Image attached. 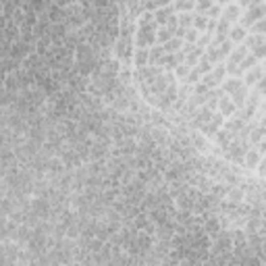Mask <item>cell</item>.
<instances>
[{
    "label": "cell",
    "instance_id": "ffe728a7",
    "mask_svg": "<svg viewBox=\"0 0 266 266\" xmlns=\"http://www.w3.org/2000/svg\"><path fill=\"white\" fill-rule=\"evenodd\" d=\"M204 56L208 61H210L212 65H216V63H221L223 59H221V52H218V46H214L212 42L206 46V52H204Z\"/></svg>",
    "mask_w": 266,
    "mask_h": 266
},
{
    "label": "cell",
    "instance_id": "7402d4cb",
    "mask_svg": "<svg viewBox=\"0 0 266 266\" xmlns=\"http://www.w3.org/2000/svg\"><path fill=\"white\" fill-rule=\"evenodd\" d=\"M248 169H256L260 165V152L258 150H248V154H246V163H244Z\"/></svg>",
    "mask_w": 266,
    "mask_h": 266
},
{
    "label": "cell",
    "instance_id": "e0dca14e",
    "mask_svg": "<svg viewBox=\"0 0 266 266\" xmlns=\"http://www.w3.org/2000/svg\"><path fill=\"white\" fill-rule=\"evenodd\" d=\"M152 137H154V142L160 146V148H167L171 144V137L167 135V131H163L160 127H152Z\"/></svg>",
    "mask_w": 266,
    "mask_h": 266
},
{
    "label": "cell",
    "instance_id": "603a6c76",
    "mask_svg": "<svg viewBox=\"0 0 266 266\" xmlns=\"http://www.w3.org/2000/svg\"><path fill=\"white\" fill-rule=\"evenodd\" d=\"M173 6H175L177 13H189V10L195 8V0H175Z\"/></svg>",
    "mask_w": 266,
    "mask_h": 266
},
{
    "label": "cell",
    "instance_id": "836d02e7",
    "mask_svg": "<svg viewBox=\"0 0 266 266\" xmlns=\"http://www.w3.org/2000/svg\"><path fill=\"white\" fill-rule=\"evenodd\" d=\"M212 4H214V0H195V10H198V13H206Z\"/></svg>",
    "mask_w": 266,
    "mask_h": 266
},
{
    "label": "cell",
    "instance_id": "8fae6325",
    "mask_svg": "<svg viewBox=\"0 0 266 266\" xmlns=\"http://www.w3.org/2000/svg\"><path fill=\"white\" fill-rule=\"evenodd\" d=\"M48 17L52 23H65L67 21V8L65 6H59V4H50L48 6Z\"/></svg>",
    "mask_w": 266,
    "mask_h": 266
},
{
    "label": "cell",
    "instance_id": "d4e9b609",
    "mask_svg": "<svg viewBox=\"0 0 266 266\" xmlns=\"http://www.w3.org/2000/svg\"><path fill=\"white\" fill-rule=\"evenodd\" d=\"M163 56H165L163 44H160V46H152V48H150V63H148V65H158Z\"/></svg>",
    "mask_w": 266,
    "mask_h": 266
},
{
    "label": "cell",
    "instance_id": "5b68a950",
    "mask_svg": "<svg viewBox=\"0 0 266 266\" xmlns=\"http://www.w3.org/2000/svg\"><path fill=\"white\" fill-rule=\"evenodd\" d=\"M223 125H225V117H223L221 112H214L212 121H210V123H204V125L200 127V133H204L206 137H214V135H216V131L221 129Z\"/></svg>",
    "mask_w": 266,
    "mask_h": 266
},
{
    "label": "cell",
    "instance_id": "d6986e66",
    "mask_svg": "<svg viewBox=\"0 0 266 266\" xmlns=\"http://www.w3.org/2000/svg\"><path fill=\"white\" fill-rule=\"evenodd\" d=\"M248 96H250V89H248V86H244L239 91H235L233 96H231V100L235 102V106L237 108H244L246 106V100H248Z\"/></svg>",
    "mask_w": 266,
    "mask_h": 266
},
{
    "label": "cell",
    "instance_id": "30bf717a",
    "mask_svg": "<svg viewBox=\"0 0 266 266\" xmlns=\"http://www.w3.org/2000/svg\"><path fill=\"white\" fill-rule=\"evenodd\" d=\"M246 123H248V121H246V119H241L239 114L235 112V114H233V117H231L229 121H225V125H223V127H225V129H229V131L233 133V135H237V133H239V131L246 127Z\"/></svg>",
    "mask_w": 266,
    "mask_h": 266
},
{
    "label": "cell",
    "instance_id": "f35d334b",
    "mask_svg": "<svg viewBox=\"0 0 266 266\" xmlns=\"http://www.w3.org/2000/svg\"><path fill=\"white\" fill-rule=\"evenodd\" d=\"M114 2H112V0H94V8H104V10H106V8H110Z\"/></svg>",
    "mask_w": 266,
    "mask_h": 266
},
{
    "label": "cell",
    "instance_id": "7c38bea8",
    "mask_svg": "<svg viewBox=\"0 0 266 266\" xmlns=\"http://www.w3.org/2000/svg\"><path fill=\"white\" fill-rule=\"evenodd\" d=\"M244 86H246L244 79H239V77H229L227 82H223V89H225V94H229V96H233L235 91H239Z\"/></svg>",
    "mask_w": 266,
    "mask_h": 266
},
{
    "label": "cell",
    "instance_id": "ee69618b",
    "mask_svg": "<svg viewBox=\"0 0 266 266\" xmlns=\"http://www.w3.org/2000/svg\"><path fill=\"white\" fill-rule=\"evenodd\" d=\"M258 152H262V154H266V137H264V140L258 144Z\"/></svg>",
    "mask_w": 266,
    "mask_h": 266
},
{
    "label": "cell",
    "instance_id": "1f68e13d",
    "mask_svg": "<svg viewBox=\"0 0 266 266\" xmlns=\"http://www.w3.org/2000/svg\"><path fill=\"white\" fill-rule=\"evenodd\" d=\"M198 40H200V31L195 29V27H189L187 31H185V38H183V42H189V44H198Z\"/></svg>",
    "mask_w": 266,
    "mask_h": 266
},
{
    "label": "cell",
    "instance_id": "3957f363",
    "mask_svg": "<svg viewBox=\"0 0 266 266\" xmlns=\"http://www.w3.org/2000/svg\"><path fill=\"white\" fill-rule=\"evenodd\" d=\"M225 75H227V65L216 63V67L212 69V71L206 73V75L202 77V82H204L208 88H210V89H214V88H218V86H223Z\"/></svg>",
    "mask_w": 266,
    "mask_h": 266
},
{
    "label": "cell",
    "instance_id": "4dcf8cb0",
    "mask_svg": "<svg viewBox=\"0 0 266 266\" xmlns=\"http://www.w3.org/2000/svg\"><path fill=\"white\" fill-rule=\"evenodd\" d=\"M189 71H191V67L189 65H185V63H181V65H177V69H175V77L177 79H187V75H189Z\"/></svg>",
    "mask_w": 266,
    "mask_h": 266
},
{
    "label": "cell",
    "instance_id": "cb8c5ba5",
    "mask_svg": "<svg viewBox=\"0 0 266 266\" xmlns=\"http://www.w3.org/2000/svg\"><path fill=\"white\" fill-rule=\"evenodd\" d=\"M266 42V36H260V33H252V36H248L246 40H244V44L248 46L250 50H254V48H258L260 44H264Z\"/></svg>",
    "mask_w": 266,
    "mask_h": 266
},
{
    "label": "cell",
    "instance_id": "bcb514c9",
    "mask_svg": "<svg viewBox=\"0 0 266 266\" xmlns=\"http://www.w3.org/2000/svg\"><path fill=\"white\" fill-rule=\"evenodd\" d=\"M218 2H221V4H229V2H231V0H218Z\"/></svg>",
    "mask_w": 266,
    "mask_h": 266
},
{
    "label": "cell",
    "instance_id": "7a4b0ae2",
    "mask_svg": "<svg viewBox=\"0 0 266 266\" xmlns=\"http://www.w3.org/2000/svg\"><path fill=\"white\" fill-rule=\"evenodd\" d=\"M231 233H233V231L221 229V233H218V235L212 239V248H210V252H212V254H218V256L233 252V235H231Z\"/></svg>",
    "mask_w": 266,
    "mask_h": 266
},
{
    "label": "cell",
    "instance_id": "60d3db41",
    "mask_svg": "<svg viewBox=\"0 0 266 266\" xmlns=\"http://www.w3.org/2000/svg\"><path fill=\"white\" fill-rule=\"evenodd\" d=\"M256 89L260 91L262 96H266V75H262V79H260V82L256 84Z\"/></svg>",
    "mask_w": 266,
    "mask_h": 266
},
{
    "label": "cell",
    "instance_id": "277c9868",
    "mask_svg": "<svg viewBox=\"0 0 266 266\" xmlns=\"http://www.w3.org/2000/svg\"><path fill=\"white\" fill-rule=\"evenodd\" d=\"M266 17V6H264V2L262 4H258V6H252V8H248L244 15H241V19H239V23H241V27H252L254 23H258L260 19H264Z\"/></svg>",
    "mask_w": 266,
    "mask_h": 266
},
{
    "label": "cell",
    "instance_id": "f6af8a7d",
    "mask_svg": "<svg viewBox=\"0 0 266 266\" xmlns=\"http://www.w3.org/2000/svg\"><path fill=\"white\" fill-rule=\"evenodd\" d=\"M262 112L266 114V100H262Z\"/></svg>",
    "mask_w": 266,
    "mask_h": 266
},
{
    "label": "cell",
    "instance_id": "9a60e30c",
    "mask_svg": "<svg viewBox=\"0 0 266 266\" xmlns=\"http://www.w3.org/2000/svg\"><path fill=\"white\" fill-rule=\"evenodd\" d=\"M248 38V31H246V27H241V25H235V27H231V31H229V40L233 42V44H241Z\"/></svg>",
    "mask_w": 266,
    "mask_h": 266
},
{
    "label": "cell",
    "instance_id": "c3c4849f",
    "mask_svg": "<svg viewBox=\"0 0 266 266\" xmlns=\"http://www.w3.org/2000/svg\"><path fill=\"white\" fill-rule=\"evenodd\" d=\"M264 6H266V0H264Z\"/></svg>",
    "mask_w": 266,
    "mask_h": 266
},
{
    "label": "cell",
    "instance_id": "484cf974",
    "mask_svg": "<svg viewBox=\"0 0 266 266\" xmlns=\"http://www.w3.org/2000/svg\"><path fill=\"white\" fill-rule=\"evenodd\" d=\"M189 140H191L193 148H195V150H200V152H206V150H208V144H206V135L191 133V135H189Z\"/></svg>",
    "mask_w": 266,
    "mask_h": 266
},
{
    "label": "cell",
    "instance_id": "d590c367",
    "mask_svg": "<svg viewBox=\"0 0 266 266\" xmlns=\"http://www.w3.org/2000/svg\"><path fill=\"white\" fill-rule=\"evenodd\" d=\"M264 2V0H239V6L241 8H252V6H258V4H262Z\"/></svg>",
    "mask_w": 266,
    "mask_h": 266
},
{
    "label": "cell",
    "instance_id": "44dd1931",
    "mask_svg": "<svg viewBox=\"0 0 266 266\" xmlns=\"http://www.w3.org/2000/svg\"><path fill=\"white\" fill-rule=\"evenodd\" d=\"M163 48H165V54H167V52H177V50H181V48H183V38L173 36L171 40H167V42L163 44Z\"/></svg>",
    "mask_w": 266,
    "mask_h": 266
},
{
    "label": "cell",
    "instance_id": "7dc6e473",
    "mask_svg": "<svg viewBox=\"0 0 266 266\" xmlns=\"http://www.w3.org/2000/svg\"><path fill=\"white\" fill-rule=\"evenodd\" d=\"M262 67H264V75H266V63H264V65H262Z\"/></svg>",
    "mask_w": 266,
    "mask_h": 266
},
{
    "label": "cell",
    "instance_id": "4316f807",
    "mask_svg": "<svg viewBox=\"0 0 266 266\" xmlns=\"http://www.w3.org/2000/svg\"><path fill=\"white\" fill-rule=\"evenodd\" d=\"M179 15V27H185V29H189V27H193V17H195V13H177Z\"/></svg>",
    "mask_w": 266,
    "mask_h": 266
},
{
    "label": "cell",
    "instance_id": "7bdbcfd3",
    "mask_svg": "<svg viewBox=\"0 0 266 266\" xmlns=\"http://www.w3.org/2000/svg\"><path fill=\"white\" fill-rule=\"evenodd\" d=\"M258 173L264 177L266 175V156H264V160H260V165H258Z\"/></svg>",
    "mask_w": 266,
    "mask_h": 266
},
{
    "label": "cell",
    "instance_id": "ab89813d",
    "mask_svg": "<svg viewBox=\"0 0 266 266\" xmlns=\"http://www.w3.org/2000/svg\"><path fill=\"white\" fill-rule=\"evenodd\" d=\"M252 52L256 54V59H258V61H260V59H264V56H266V42H264V44H260L258 48H254Z\"/></svg>",
    "mask_w": 266,
    "mask_h": 266
},
{
    "label": "cell",
    "instance_id": "8d00e7d4",
    "mask_svg": "<svg viewBox=\"0 0 266 266\" xmlns=\"http://www.w3.org/2000/svg\"><path fill=\"white\" fill-rule=\"evenodd\" d=\"M212 42V33H202V36H200V40H198V46H200V48H206V46L208 44H210Z\"/></svg>",
    "mask_w": 266,
    "mask_h": 266
},
{
    "label": "cell",
    "instance_id": "d6a6232c",
    "mask_svg": "<svg viewBox=\"0 0 266 266\" xmlns=\"http://www.w3.org/2000/svg\"><path fill=\"white\" fill-rule=\"evenodd\" d=\"M200 77H202V71L198 67H191V71H189V75H187V79H185V82H187L189 86H193V84H198L200 82Z\"/></svg>",
    "mask_w": 266,
    "mask_h": 266
},
{
    "label": "cell",
    "instance_id": "b9f144b4",
    "mask_svg": "<svg viewBox=\"0 0 266 266\" xmlns=\"http://www.w3.org/2000/svg\"><path fill=\"white\" fill-rule=\"evenodd\" d=\"M216 25H218L216 19H208V27H206V31H208V33H214V31H216Z\"/></svg>",
    "mask_w": 266,
    "mask_h": 266
},
{
    "label": "cell",
    "instance_id": "f546056e",
    "mask_svg": "<svg viewBox=\"0 0 266 266\" xmlns=\"http://www.w3.org/2000/svg\"><path fill=\"white\" fill-rule=\"evenodd\" d=\"M173 36H175V33H173L169 27H165V25H163V27L158 29V33H156V40H158V44H165V42H167V40H171Z\"/></svg>",
    "mask_w": 266,
    "mask_h": 266
},
{
    "label": "cell",
    "instance_id": "52a82bcc",
    "mask_svg": "<svg viewBox=\"0 0 266 266\" xmlns=\"http://www.w3.org/2000/svg\"><path fill=\"white\" fill-rule=\"evenodd\" d=\"M262 75H264V67L262 65H256V67H252L250 71H246L244 73V84L250 88V86H256L260 79H262Z\"/></svg>",
    "mask_w": 266,
    "mask_h": 266
},
{
    "label": "cell",
    "instance_id": "e575fe53",
    "mask_svg": "<svg viewBox=\"0 0 266 266\" xmlns=\"http://www.w3.org/2000/svg\"><path fill=\"white\" fill-rule=\"evenodd\" d=\"M206 15H208V19H216V17H221V15H223L221 4H212L210 8L206 10Z\"/></svg>",
    "mask_w": 266,
    "mask_h": 266
},
{
    "label": "cell",
    "instance_id": "2e32d148",
    "mask_svg": "<svg viewBox=\"0 0 266 266\" xmlns=\"http://www.w3.org/2000/svg\"><path fill=\"white\" fill-rule=\"evenodd\" d=\"M133 63H135L137 69L146 67V65L150 63V50H148V48H137V50H135V56H133Z\"/></svg>",
    "mask_w": 266,
    "mask_h": 266
},
{
    "label": "cell",
    "instance_id": "83f0119b",
    "mask_svg": "<svg viewBox=\"0 0 266 266\" xmlns=\"http://www.w3.org/2000/svg\"><path fill=\"white\" fill-rule=\"evenodd\" d=\"M193 27L198 29V31H206V27H208V15H206V13H195V17H193Z\"/></svg>",
    "mask_w": 266,
    "mask_h": 266
},
{
    "label": "cell",
    "instance_id": "74e56055",
    "mask_svg": "<svg viewBox=\"0 0 266 266\" xmlns=\"http://www.w3.org/2000/svg\"><path fill=\"white\" fill-rule=\"evenodd\" d=\"M208 91H210V88H208L204 82H200L198 86L193 88V94H198V96H204V94H208Z\"/></svg>",
    "mask_w": 266,
    "mask_h": 266
},
{
    "label": "cell",
    "instance_id": "4fadbf2b",
    "mask_svg": "<svg viewBox=\"0 0 266 266\" xmlns=\"http://www.w3.org/2000/svg\"><path fill=\"white\" fill-rule=\"evenodd\" d=\"M171 15H175V6H173V4L154 10V17H156V23H158V25H167V21H169Z\"/></svg>",
    "mask_w": 266,
    "mask_h": 266
},
{
    "label": "cell",
    "instance_id": "f1b7e54d",
    "mask_svg": "<svg viewBox=\"0 0 266 266\" xmlns=\"http://www.w3.org/2000/svg\"><path fill=\"white\" fill-rule=\"evenodd\" d=\"M233 48H235V46H233V42H231V40H225L221 46H218V52H221V59H229V54L233 52Z\"/></svg>",
    "mask_w": 266,
    "mask_h": 266
},
{
    "label": "cell",
    "instance_id": "ba28073f",
    "mask_svg": "<svg viewBox=\"0 0 266 266\" xmlns=\"http://www.w3.org/2000/svg\"><path fill=\"white\" fill-rule=\"evenodd\" d=\"M248 50H250V48H248L246 44H237L235 48H233V52L229 54V59H227V67H229V65H239V63L248 56Z\"/></svg>",
    "mask_w": 266,
    "mask_h": 266
},
{
    "label": "cell",
    "instance_id": "ac0fdd59",
    "mask_svg": "<svg viewBox=\"0 0 266 266\" xmlns=\"http://www.w3.org/2000/svg\"><path fill=\"white\" fill-rule=\"evenodd\" d=\"M231 187H233V185H229V183H212L210 193L216 195L218 200H223V198H227V193H229Z\"/></svg>",
    "mask_w": 266,
    "mask_h": 266
},
{
    "label": "cell",
    "instance_id": "6da1fadb",
    "mask_svg": "<svg viewBox=\"0 0 266 266\" xmlns=\"http://www.w3.org/2000/svg\"><path fill=\"white\" fill-rule=\"evenodd\" d=\"M156 25L158 23L152 21V23H140V29H137V36H135V42L140 48H152V46L158 42L156 40Z\"/></svg>",
    "mask_w": 266,
    "mask_h": 266
},
{
    "label": "cell",
    "instance_id": "8992f818",
    "mask_svg": "<svg viewBox=\"0 0 266 266\" xmlns=\"http://www.w3.org/2000/svg\"><path fill=\"white\" fill-rule=\"evenodd\" d=\"M237 110H239V108L235 106V102L231 100L229 94H223L221 98H218V112H221L223 117H233Z\"/></svg>",
    "mask_w": 266,
    "mask_h": 266
},
{
    "label": "cell",
    "instance_id": "9c48e42d",
    "mask_svg": "<svg viewBox=\"0 0 266 266\" xmlns=\"http://www.w3.org/2000/svg\"><path fill=\"white\" fill-rule=\"evenodd\" d=\"M214 137H216V146L225 152V150H229V146L233 144V137H235V135L231 133L229 129H225V127H223V129H218V131H216V135H214Z\"/></svg>",
    "mask_w": 266,
    "mask_h": 266
},
{
    "label": "cell",
    "instance_id": "5bb4252c",
    "mask_svg": "<svg viewBox=\"0 0 266 266\" xmlns=\"http://www.w3.org/2000/svg\"><path fill=\"white\" fill-rule=\"evenodd\" d=\"M223 19H227L229 23H235L237 19H241V6L239 4H227L223 8Z\"/></svg>",
    "mask_w": 266,
    "mask_h": 266
}]
</instances>
